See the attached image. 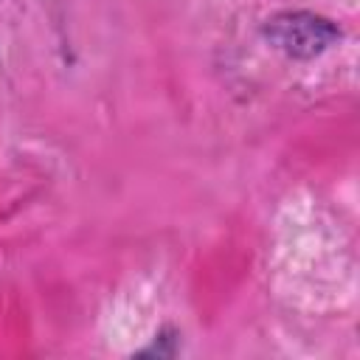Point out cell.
Wrapping results in <instances>:
<instances>
[{"label": "cell", "mask_w": 360, "mask_h": 360, "mask_svg": "<svg viewBox=\"0 0 360 360\" xmlns=\"http://www.w3.org/2000/svg\"><path fill=\"white\" fill-rule=\"evenodd\" d=\"M267 34L273 37V42L292 53V56H312L318 51H323L332 39H335V28L321 20V17H309V14H287L270 22Z\"/></svg>", "instance_id": "6da1fadb"}]
</instances>
